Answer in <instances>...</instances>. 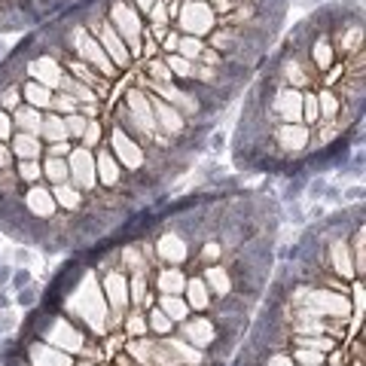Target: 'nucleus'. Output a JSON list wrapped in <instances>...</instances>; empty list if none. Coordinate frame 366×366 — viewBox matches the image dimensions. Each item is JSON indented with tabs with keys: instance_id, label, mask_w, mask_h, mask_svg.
<instances>
[{
	"instance_id": "f257e3e1",
	"label": "nucleus",
	"mask_w": 366,
	"mask_h": 366,
	"mask_svg": "<svg viewBox=\"0 0 366 366\" xmlns=\"http://www.w3.org/2000/svg\"><path fill=\"white\" fill-rule=\"evenodd\" d=\"M25 98L31 104H49L52 101V85H40V82H25Z\"/></svg>"
},
{
	"instance_id": "f03ea898",
	"label": "nucleus",
	"mask_w": 366,
	"mask_h": 366,
	"mask_svg": "<svg viewBox=\"0 0 366 366\" xmlns=\"http://www.w3.org/2000/svg\"><path fill=\"white\" fill-rule=\"evenodd\" d=\"M305 183H308V174H296V177H290V183L284 186V193H281V202H296L302 193H305Z\"/></svg>"
},
{
	"instance_id": "7ed1b4c3",
	"label": "nucleus",
	"mask_w": 366,
	"mask_h": 366,
	"mask_svg": "<svg viewBox=\"0 0 366 366\" xmlns=\"http://www.w3.org/2000/svg\"><path fill=\"white\" fill-rule=\"evenodd\" d=\"M64 128H67V134H74V137H82L85 131L92 128V122L85 119V116H80V113H71L64 119Z\"/></svg>"
},
{
	"instance_id": "20e7f679",
	"label": "nucleus",
	"mask_w": 366,
	"mask_h": 366,
	"mask_svg": "<svg viewBox=\"0 0 366 366\" xmlns=\"http://www.w3.org/2000/svg\"><path fill=\"white\" fill-rule=\"evenodd\" d=\"M326 186H329V183H326L324 177H315V180L308 177V183H305V193H308V199H324Z\"/></svg>"
},
{
	"instance_id": "39448f33",
	"label": "nucleus",
	"mask_w": 366,
	"mask_h": 366,
	"mask_svg": "<svg viewBox=\"0 0 366 366\" xmlns=\"http://www.w3.org/2000/svg\"><path fill=\"white\" fill-rule=\"evenodd\" d=\"M9 284H12V290H15V293L25 290V287L31 284V272H28L25 266H22V269H12V281H9Z\"/></svg>"
},
{
	"instance_id": "423d86ee",
	"label": "nucleus",
	"mask_w": 366,
	"mask_h": 366,
	"mask_svg": "<svg viewBox=\"0 0 366 366\" xmlns=\"http://www.w3.org/2000/svg\"><path fill=\"white\" fill-rule=\"evenodd\" d=\"M162 305H165V311H168V315H174V318H180V315H186V308H183V302H180V299H174V296H165V299H162Z\"/></svg>"
},
{
	"instance_id": "0eeeda50",
	"label": "nucleus",
	"mask_w": 366,
	"mask_h": 366,
	"mask_svg": "<svg viewBox=\"0 0 366 366\" xmlns=\"http://www.w3.org/2000/svg\"><path fill=\"white\" fill-rule=\"evenodd\" d=\"M150 329H156V333H168V318L159 315V311H150Z\"/></svg>"
},
{
	"instance_id": "6e6552de",
	"label": "nucleus",
	"mask_w": 366,
	"mask_h": 366,
	"mask_svg": "<svg viewBox=\"0 0 366 366\" xmlns=\"http://www.w3.org/2000/svg\"><path fill=\"white\" fill-rule=\"evenodd\" d=\"M15 299H19V305L22 308H31L34 305V299H37V287H25V290H19V296H15Z\"/></svg>"
},
{
	"instance_id": "1a4fd4ad",
	"label": "nucleus",
	"mask_w": 366,
	"mask_h": 366,
	"mask_svg": "<svg viewBox=\"0 0 366 366\" xmlns=\"http://www.w3.org/2000/svg\"><path fill=\"white\" fill-rule=\"evenodd\" d=\"M342 202H357V204H363V186H360V183L348 186L345 193H342Z\"/></svg>"
},
{
	"instance_id": "9d476101",
	"label": "nucleus",
	"mask_w": 366,
	"mask_h": 366,
	"mask_svg": "<svg viewBox=\"0 0 366 366\" xmlns=\"http://www.w3.org/2000/svg\"><path fill=\"white\" fill-rule=\"evenodd\" d=\"M12 326H15V318H12V311L6 308V311H3V318H0V329H3V333H9Z\"/></svg>"
},
{
	"instance_id": "9b49d317",
	"label": "nucleus",
	"mask_w": 366,
	"mask_h": 366,
	"mask_svg": "<svg viewBox=\"0 0 366 366\" xmlns=\"http://www.w3.org/2000/svg\"><path fill=\"white\" fill-rule=\"evenodd\" d=\"M12 281V266H0V290Z\"/></svg>"
},
{
	"instance_id": "f8f14e48",
	"label": "nucleus",
	"mask_w": 366,
	"mask_h": 366,
	"mask_svg": "<svg viewBox=\"0 0 366 366\" xmlns=\"http://www.w3.org/2000/svg\"><path fill=\"white\" fill-rule=\"evenodd\" d=\"M15 263H19V266H28V263H31L28 247H19V250H15Z\"/></svg>"
},
{
	"instance_id": "ddd939ff",
	"label": "nucleus",
	"mask_w": 366,
	"mask_h": 366,
	"mask_svg": "<svg viewBox=\"0 0 366 366\" xmlns=\"http://www.w3.org/2000/svg\"><path fill=\"white\" fill-rule=\"evenodd\" d=\"M9 305H12V299H9V293H6V290H0V311H6Z\"/></svg>"
},
{
	"instance_id": "4468645a",
	"label": "nucleus",
	"mask_w": 366,
	"mask_h": 366,
	"mask_svg": "<svg viewBox=\"0 0 366 366\" xmlns=\"http://www.w3.org/2000/svg\"><path fill=\"white\" fill-rule=\"evenodd\" d=\"M308 3H326V0H308Z\"/></svg>"
},
{
	"instance_id": "2eb2a0df",
	"label": "nucleus",
	"mask_w": 366,
	"mask_h": 366,
	"mask_svg": "<svg viewBox=\"0 0 366 366\" xmlns=\"http://www.w3.org/2000/svg\"><path fill=\"white\" fill-rule=\"evenodd\" d=\"M0 339H3V329H0Z\"/></svg>"
},
{
	"instance_id": "dca6fc26",
	"label": "nucleus",
	"mask_w": 366,
	"mask_h": 366,
	"mask_svg": "<svg viewBox=\"0 0 366 366\" xmlns=\"http://www.w3.org/2000/svg\"><path fill=\"white\" fill-rule=\"evenodd\" d=\"M0 266H3V259H0Z\"/></svg>"
}]
</instances>
